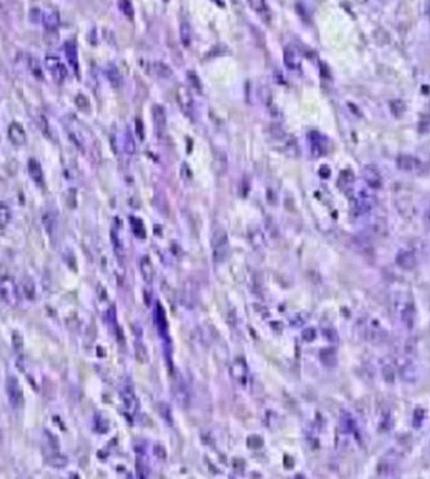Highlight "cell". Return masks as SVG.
Here are the masks:
<instances>
[{"instance_id": "obj_11", "label": "cell", "mask_w": 430, "mask_h": 479, "mask_svg": "<svg viewBox=\"0 0 430 479\" xmlns=\"http://www.w3.org/2000/svg\"><path fill=\"white\" fill-rule=\"evenodd\" d=\"M283 61L284 65H286L290 70L294 71V70H300V66H301V59H300V56H298L297 51L292 47H286L283 52Z\"/></svg>"}, {"instance_id": "obj_41", "label": "cell", "mask_w": 430, "mask_h": 479, "mask_svg": "<svg viewBox=\"0 0 430 479\" xmlns=\"http://www.w3.org/2000/svg\"><path fill=\"white\" fill-rule=\"evenodd\" d=\"M316 337V331L314 328H306L305 331L302 332V339L305 340L306 343H312Z\"/></svg>"}, {"instance_id": "obj_32", "label": "cell", "mask_w": 430, "mask_h": 479, "mask_svg": "<svg viewBox=\"0 0 430 479\" xmlns=\"http://www.w3.org/2000/svg\"><path fill=\"white\" fill-rule=\"evenodd\" d=\"M250 7L254 9V12H257L260 15H264L268 12V5H266V0H247Z\"/></svg>"}, {"instance_id": "obj_2", "label": "cell", "mask_w": 430, "mask_h": 479, "mask_svg": "<svg viewBox=\"0 0 430 479\" xmlns=\"http://www.w3.org/2000/svg\"><path fill=\"white\" fill-rule=\"evenodd\" d=\"M45 66H47L49 74L59 83H62L67 77V69L63 62L56 56H47L45 57Z\"/></svg>"}, {"instance_id": "obj_4", "label": "cell", "mask_w": 430, "mask_h": 479, "mask_svg": "<svg viewBox=\"0 0 430 479\" xmlns=\"http://www.w3.org/2000/svg\"><path fill=\"white\" fill-rule=\"evenodd\" d=\"M7 394L9 403L13 408H19L22 405V390L20 387V383L15 377H8L7 380Z\"/></svg>"}, {"instance_id": "obj_43", "label": "cell", "mask_w": 430, "mask_h": 479, "mask_svg": "<svg viewBox=\"0 0 430 479\" xmlns=\"http://www.w3.org/2000/svg\"><path fill=\"white\" fill-rule=\"evenodd\" d=\"M136 132H137V136L140 137L141 140L143 138V127H142V122H141V119H136Z\"/></svg>"}, {"instance_id": "obj_38", "label": "cell", "mask_w": 430, "mask_h": 479, "mask_svg": "<svg viewBox=\"0 0 430 479\" xmlns=\"http://www.w3.org/2000/svg\"><path fill=\"white\" fill-rule=\"evenodd\" d=\"M390 428H391V417L389 413H384L380 420V430L388 431Z\"/></svg>"}, {"instance_id": "obj_1", "label": "cell", "mask_w": 430, "mask_h": 479, "mask_svg": "<svg viewBox=\"0 0 430 479\" xmlns=\"http://www.w3.org/2000/svg\"><path fill=\"white\" fill-rule=\"evenodd\" d=\"M229 251L228 235L224 230H217L212 239V254L216 262L224 261Z\"/></svg>"}, {"instance_id": "obj_42", "label": "cell", "mask_w": 430, "mask_h": 479, "mask_svg": "<svg viewBox=\"0 0 430 479\" xmlns=\"http://www.w3.org/2000/svg\"><path fill=\"white\" fill-rule=\"evenodd\" d=\"M131 224H132L133 232H135L137 236H141L140 231H138V229H140V230H142V231H145V229H143V225H142V221H141V220H138V218H136V217H131Z\"/></svg>"}, {"instance_id": "obj_28", "label": "cell", "mask_w": 430, "mask_h": 479, "mask_svg": "<svg viewBox=\"0 0 430 479\" xmlns=\"http://www.w3.org/2000/svg\"><path fill=\"white\" fill-rule=\"evenodd\" d=\"M381 373H382V379H384L385 383H394V380H395V371H394L393 365L390 364V363H385V364L382 365Z\"/></svg>"}, {"instance_id": "obj_13", "label": "cell", "mask_w": 430, "mask_h": 479, "mask_svg": "<svg viewBox=\"0 0 430 479\" xmlns=\"http://www.w3.org/2000/svg\"><path fill=\"white\" fill-rule=\"evenodd\" d=\"M65 55H66L67 61L70 63L71 69L74 70L75 75L79 77V61H78V51L75 41L69 40L65 43Z\"/></svg>"}, {"instance_id": "obj_6", "label": "cell", "mask_w": 430, "mask_h": 479, "mask_svg": "<svg viewBox=\"0 0 430 479\" xmlns=\"http://www.w3.org/2000/svg\"><path fill=\"white\" fill-rule=\"evenodd\" d=\"M153 119H154L155 132L159 137L164 136L167 129V113L162 105L153 106Z\"/></svg>"}, {"instance_id": "obj_8", "label": "cell", "mask_w": 430, "mask_h": 479, "mask_svg": "<svg viewBox=\"0 0 430 479\" xmlns=\"http://www.w3.org/2000/svg\"><path fill=\"white\" fill-rule=\"evenodd\" d=\"M395 164H397L398 170L403 171V172H415V171H419L421 167V162L419 159L408 154L398 155L395 159Z\"/></svg>"}, {"instance_id": "obj_26", "label": "cell", "mask_w": 430, "mask_h": 479, "mask_svg": "<svg viewBox=\"0 0 430 479\" xmlns=\"http://www.w3.org/2000/svg\"><path fill=\"white\" fill-rule=\"evenodd\" d=\"M390 111L395 118H401L406 113V103L402 100H391L389 103Z\"/></svg>"}, {"instance_id": "obj_29", "label": "cell", "mask_w": 430, "mask_h": 479, "mask_svg": "<svg viewBox=\"0 0 430 479\" xmlns=\"http://www.w3.org/2000/svg\"><path fill=\"white\" fill-rule=\"evenodd\" d=\"M124 150L127 154H135L136 152V142L131 131H127L124 137Z\"/></svg>"}, {"instance_id": "obj_37", "label": "cell", "mask_w": 430, "mask_h": 479, "mask_svg": "<svg viewBox=\"0 0 430 479\" xmlns=\"http://www.w3.org/2000/svg\"><path fill=\"white\" fill-rule=\"evenodd\" d=\"M424 409H421V408H417L415 411V415H413V428L415 429H419V428H421V425H423V421H424V417H425V415H424Z\"/></svg>"}, {"instance_id": "obj_27", "label": "cell", "mask_w": 430, "mask_h": 479, "mask_svg": "<svg viewBox=\"0 0 430 479\" xmlns=\"http://www.w3.org/2000/svg\"><path fill=\"white\" fill-rule=\"evenodd\" d=\"M153 71L155 74L160 77H169L172 75V70L167 66L166 63L163 62H154L153 63Z\"/></svg>"}, {"instance_id": "obj_44", "label": "cell", "mask_w": 430, "mask_h": 479, "mask_svg": "<svg viewBox=\"0 0 430 479\" xmlns=\"http://www.w3.org/2000/svg\"><path fill=\"white\" fill-rule=\"evenodd\" d=\"M425 220H427L428 224H430V207L427 210V213H425Z\"/></svg>"}, {"instance_id": "obj_24", "label": "cell", "mask_w": 430, "mask_h": 479, "mask_svg": "<svg viewBox=\"0 0 430 479\" xmlns=\"http://www.w3.org/2000/svg\"><path fill=\"white\" fill-rule=\"evenodd\" d=\"M140 268H141V274H142L143 279L146 280L147 283H151L153 275H154V271H153V265H151L149 257H143L142 260H141Z\"/></svg>"}, {"instance_id": "obj_15", "label": "cell", "mask_w": 430, "mask_h": 479, "mask_svg": "<svg viewBox=\"0 0 430 479\" xmlns=\"http://www.w3.org/2000/svg\"><path fill=\"white\" fill-rule=\"evenodd\" d=\"M27 171H29V176L31 177V180L38 185V186H43L44 185V173L41 170L40 163L35 160V159H30L27 163Z\"/></svg>"}, {"instance_id": "obj_21", "label": "cell", "mask_w": 430, "mask_h": 479, "mask_svg": "<svg viewBox=\"0 0 430 479\" xmlns=\"http://www.w3.org/2000/svg\"><path fill=\"white\" fill-rule=\"evenodd\" d=\"M415 317H416L415 307H413V305H412L411 303L407 304L401 311L402 323L405 325L406 328L412 329V327H413V325H415Z\"/></svg>"}, {"instance_id": "obj_35", "label": "cell", "mask_w": 430, "mask_h": 479, "mask_svg": "<svg viewBox=\"0 0 430 479\" xmlns=\"http://www.w3.org/2000/svg\"><path fill=\"white\" fill-rule=\"evenodd\" d=\"M417 129L420 133H429L430 132V116H421L417 124Z\"/></svg>"}, {"instance_id": "obj_31", "label": "cell", "mask_w": 430, "mask_h": 479, "mask_svg": "<svg viewBox=\"0 0 430 479\" xmlns=\"http://www.w3.org/2000/svg\"><path fill=\"white\" fill-rule=\"evenodd\" d=\"M322 332H323V337L327 339L330 343L332 344H337L338 343V335L337 331L334 329L333 327L331 326H326V327H322Z\"/></svg>"}, {"instance_id": "obj_5", "label": "cell", "mask_w": 430, "mask_h": 479, "mask_svg": "<svg viewBox=\"0 0 430 479\" xmlns=\"http://www.w3.org/2000/svg\"><path fill=\"white\" fill-rule=\"evenodd\" d=\"M362 176H363L364 182L367 184L370 189H380L382 186V178L380 174L379 170L376 168L373 164H368L362 171Z\"/></svg>"}, {"instance_id": "obj_25", "label": "cell", "mask_w": 430, "mask_h": 479, "mask_svg": "<svg viewBox=\"0 0 430 479\" xmlns=\"http://www.w3.org/2000/svg\"><path fill=\"white\" fill-rule=\"evenodd\" d=\"M180 38L181 43L185 47H189L191 43V27L188 21H182L180 25Z\"/></svg>"}, {"instance_id": "obj_34", "label": "cell", "mask_w": 430, "mask_h": 479, "mask_svg": "<svg viewBox=\"0 0 430 479\" xmlns=\"http://www.w3.org/2000/svg\"><path fill=\"white\" fill-rule=\"evenodd\" d=\"M309 315H305L304 313H298L296 314L292 319H291V326H294V327H301L306 323Z\"/></svg>"}, {"instance_id": "obj_19", "label": "cell", "mask_w": 430, "mask_h": 479, "mask_svg": "<svg viewBox=\"0 0 430 479\" xmlns=\"http://www.w3.org/2000/svg\"><path fill=\"white\" fill-rule=\"evenodd\" d=\"M41 21H43V25L47 31H56L59 25V16L53 9H48L41 16Z\"/></svg>"}, {"instance_id": "obj_10", "label": "cell", "mask_w": 430, "mask_h": 479, "mask_svg": "<svg viewBox=\"0 0 430 479\" xmlns=\"http://www.w3.org/2000/svg\"><path fill=\"white\" fill-rule=\"evenodd\" d=\"M354 184H355V177H354L353 172L350 170L342 171L337 180V185L340 190L342 192H345L346 195L352 196V194L354 192Z\"/></svg>"}, {"instance_id": "obj_20", "label": "cell", "mask_w": 430, "mask_h": 479, "mask_svg": "<svg viewBox=\"0 0 430 479\" xmlns=\"http://www.w3.org/2000/svg\"><path fill=\"white\" fill-rule=\"evenodd\" d=\"M319 359L323 363V365H326L328 368H333V367L337 365V354L332 347L322 349L319 353Z\"/></svg>"}, {"instance_id": "obj_7", "label": "cell", "mask_w": 430, "mask_h": 479, "mask_svg": "<svg viewBox=\"0 0 430 479\" xmlns=\"http://www.w3.org/2000/svg\"><path fill=\"white\" fill-rule=\"evenodd\" d=\"M177 101H178V105L182 109L185 114L191 116L193 115V111H194V102H193V96H191L190 91H189L186 87L181 85L177 89Z\"/></svg>"}, {"instance_id": "obj_22", "label": "cell", "mask_w": 430, "mask_h": 479, "mask_svg": "<svg viewBox=\"0 0 430 479\" xmlns=\"http://www.w3.org/2000/svg\"><path fill=\"white\" fill-rule=\"evenodd\" d=\"M214 170L216 171L217 174H225L226 170H228V158L224 152H217L214 156Z\"/></svg>"}, {"instance_id": "obj_17", "label": "cell", "mask_w": 430, "mask_h": 479, "mask_svg": "<svg viewBox=\"0 0 430 479\" xmlns=\"http://www.w3.org/2000/svg\"><path fill=\"white\" fill-rule=\"evenodd\" d=\"M399 375H401V379L406 383H415L417 380V368L411 361H407L401 365Z\"/></svg>"}, {"instance_id": "obj_18", "label": "cell", "mask_w": 430, "mask_h": 479, "mask_svg": "<svg viewBox=\"0 0 430 479\" xmlns=\"http://www.w3.org/2000/svg\"><path fill=\"white\" fill-rule=\"evenodd\" d=\"M340 429L342 433L350 434L357 429V421L353 417V415L348 411H341L340 415Z\"/></svg>"}, {"instance_id": "obj_3", "label": "cell", "mask_w": 430, "mask_h": 479, "mask_svg": "<svg viewBox=\"0 0 430 479\" xmlns=\"http://www.w3.org/2000/svg\"><path fill=\"white\" fill-rule=\"evenodd\" d=\"M310 149L314 156H323L328 153V140L322 133L313 131L309 133Z\"/></svg>"}, {"instance_id": "obj_12", "label": "cell", "mask_w": 430, "mask_h": 479, "mask_svg": "<svg viewBox=\"0 0 430 479\" xmlns=\"http://www.w3.org/2000/svg\"><path fill=\"white\" fill-rule=\"evenodd\" d=\"M395 262L397 265L403 270H412L416 266L415 254L407 249H402L395 256Z\"/></svg>"}, {"instance_id": "obj_36", "label": "cell", "mask_w": 430, "mask_h": 479, "mask_svg": "<svg viewBox=\"0 0 430 479\" xmlns=\"http://www.w3.org/2000/svg\"><path fill=\"white\" fill-rule=\"evenodd\" d=\"M75 103H77V106L79 107L81 111H84V113H87V111L89 110L88 98H87L85 96H83V95H78L77 98H75Z\"/></svg>"}, {"instance_id": "obj_39", "label": "cell", "mask_w": 430, "mask_h": 479, "mask_svg": "<svg viewBox=\"0 0 430 479\" xmlns=\"http://www.w3.org/2000/svg\"><path fill=\"white\" fill-rule=\"evenodd\" d=\"M0 213H1V220H0L1 221V228H4L8 224V221H9V217H11L9 210H8V207L4 203H1V207H0Z\"/></svg>"}, {"instance_id": "obj_16", "label": "cell", "mask_w": 430, "mask_h": 479, "mask_svg": "<svg viewBox=\"0 0 430 479\" xmlns=\"http://www.w3.org/2000/svg\"><path fill=\"white\" fill-rule=\"evenodd\" d=\"M155 325L158 327L159 335L162 336L163 339H168V323H167L166 314H164V310L160 304H156V307H155Z\"/></svg>"}, {"instance_id": "obj_33", "label": "cell", "mask_w": 430, "mask_h": 479, "mask_svg": "<svg viewBox=\"0 0 430 479\" xmlns=\"http://www.w3.org/2000/svg\"><path fill=\"white\" fill-rule=\"evenodd\" d=\"M29 69L30 71L33 73V75L35 77H39V79H43V71L40 69V65L38 62L35 58H30L29 59Z\"/></svg>"}, {"instance_id": "obj_45", "label": "cell", "mask_w": 430, "mask_h": 479, "mask_svg": "<svg viewBox=\"0 0 430 479\" xmlns=\"http://www.w3.org/2000/svg\"><path fill=\"white\" fill-rule=\"evenodd\" d=\"M164 1H168V0H164Z\"/></svg>"}, {"instance_id": "obj_40", "label": "cell", "mask_w": 430, "mask_h": 479, "mask_svg": "<svg viewBox=\"0 0 430 479\" xmlns=\"http://www.w3.org/2000/svg\"><path fill=\"white\" fill-rule=\"evenodd\" d=\"M120 8H121V11L124 12V15L127 16V17H131V19H132L133 9H132V5H131V1H129V0H120Z\"/></svg>"}, {"instance_id": "obj_30", "label": "cell", "mask_w": 430, "mask_h": 479, "mask_svg": "<svg viewBox=\"0 0 430 479\" xmlns=\"http://www.w3.org/2000/svg\"><path fill=\"white\" fill-rule=\"evenodd\" d=\"M397 208H398V211L401 212L402 216H405V217H411L412 213H413L411 202H408L407 199L399 200V202H398V204H397Z\"/></svg>"}, {"instance_id": "obj_23", "label": "cell", "mask_w": 430, "mask_h": 479, "mask_svg": "<svg viewBox=\"0 0 430 479\" xmlns=\"http://www.w3.org/2000/svg\"><path fill=\"white\" fill-rule=\"evenodd\" d=\"M106 75H107V77H109V80H110V83H111V85H113V87H115V88L120 87L121 75H120V73H119L118 67L115 66V65H109V66H107Z\"/></svg>"}, {"instance_id": "obj_14", "label": "cell", "mask_w": 430, "mask_h": 479, "mask_svg": "<svg viewBox=\"0 0 430 479\" xmlns=\"http://www.w3.org/2000/svg\"><path fill=\"white\" fill-rule=\"evenodd\" d=\"M120 397L124 404V408L129 413H135L137 411V399L136 395L133 394L132 389L129 386H123L120 389Z\"/></svg>"}, {"instance_id": "obj_9", "label": "cell", "mask_w": 430, "mask_h": 479, "mask_svg": "<svg viewBox=\"0 0 430 479\" xmlns=\"http://www.w3.org/2000/svg\"><path fill=\"white\" fill-rule=\"evenodd\" d=\"M8 137L12 141V144H15L16 146H23L27 142L25 128L17 122L9 124V127H8Z\"/></svg>"}]
</instances>
